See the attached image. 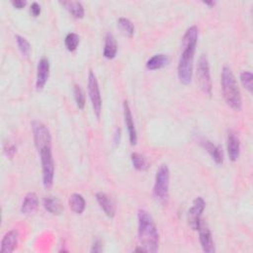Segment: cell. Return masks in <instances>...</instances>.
Here are the masks:
<instances>
[{"instance_id": "32", "label": "cell", "mask_w": 253, "mask_h": 253, "mask_svg": "<svg viewBox=\"0 0 253 253\" xmlns=\"http://www.w3.org/2000/svg\"><path fill=\"white\" fill-rule=\"evenodd\" d=\"M11 4L17 9H22L27 5V1L26 0H12Z\"/></svg>"}, {"instance_id": "22", "label": "cell", "mask_w": 253, "mask_h": 253, "mask_svg": "<svg viewBox=\"0 0 253 253\" xmlns=\"http://www.w3.org/2000/svg\"><path fill=\"white\" fill-rule=\"evenodd\" d=\"M44 207L49 213H51L53 214H60L63 210V207H62L60 201L55 197L45 198Z\"/></svg>"}, {"instance_id": "12", "label": "cell", "mask_w": 253, "mask_h": 253, "mask_svg": "<svg viewBox=\"0 0 253 253\" xmlns=\"http://www.w3.org/2000/svg\"><path fill=\"white\" fill-rule=\"evenodd\" d=\"M123 110H124V118H125V124L127 126L128 132H129V136H130V142L132 146H136L137 141V135H136V126L134 123L133 115L131 112V108L129 106L128 101H124L123 104Z\"/></svg>"}, {"instance_id": "10", "label": "cell", "mask_w": 253, "mask_h": 253, "mask_svg": "<svg viewBox=\"0 0 253 253\" xmlns=\"http://www.w3.org/2000/svg\"><path fill=\"white\" fill-rule=\"evenodd\" d=\"M197 231L199 232V239L203 250L207 253H214L215 251V247L212 237V233L208 225L203 220L201 221Z\"/></svg>"}, {"instance_id": "34", "label": "cell", "mask_w": 253, "mask_h": 253, "mask_svg": "<svg viewBox=\"0 0 253 253\" xmlns=\"http://www.w3.org/2000/svg\"><path fill=\"white\" fill-rule=\"evenodd\" d=\"M204 3H205L206 5H210V6H214V5L215 4L214 1H204Z\"/></svg>"}, {"instance_id": "4", "label": "cell", "mask_w": 253, "mask_h": 253, "mask_svg": "<svg viewBox=\"0 0 253 253\" xmlns=\"http://www.w3.org/2000/svg\"><path fill=\"white\" fill-rule=\"evenodd\" d=\"M42 171H43V184L47 189L52 188L55 178V161L52 153V146L43 147L38 150Z\"/></svg>"}, {"instance_id": "20", "label": "cell", "mask_w": 253, "mask_h": 253, "mask_svg": "<svg viewBox=\"0 0 253 253\" xmlns=\"http://www.w3.org/2000/svg\"><path fill=\"white\" fill-rule=\"evenodd\" d=\"M169 61H170V59L166 55L159 54V55H156L153 58H151L147 61L146 66L149 70H157V69H160V68L166 66L169 63Z\"/></svg>"}, {"instance_id": "11", "label": "cell", "mask_w": 253, "mask_h": 253, "mask_svg": "<svg viewBox=\"0 0 253 253\" xmlns=\"http://www.w3.org/2000/svg\"><path fill=\"white\" fill-rule=\"evenodd\" d=\"M50 78V60L47 58H42L37 66V80H36V89L41 91Z\"/></svg>"}, {"instance_id": "33", "label": "cell", "mask_w": 253, "mask_h": 253, "mask_svg": "<svg viewBox=\"0 0 253 253\" xmlns=\"http://www.w3.org/2000/svg\"><path fill=\"white\" fill-rule=\"evenodd\" d=\"M120 139H121V129L120 128H116L115 134H114V143L116 146L120 143Z\"/></svg>"}, {"instance_id": "2", "label": "cell", "mask_w": 253, "mask_h": 253, "mask_svg": "<svg viewBox=\"0 0 253 253\" xmlns=\"http://www.w3.org/2000/svg\"><path fill=\"white\" fill-rule=\"evenodd\" d=\"M138 240L146 252L155 253L158 250L159 234L153 215L146 210H138Z\"/></svg>"}, {"instance_id": "7", "label": "cell", "mask_w": 253, "mask_h": 253, "mask_svg": "<svg viewBox=\"0 0 253 253\" xmlns=\"http://www.w3.org/2000/svg\"><path fill=\"white\" fill-rule=\"evenodd\" d=\"M31 125L36 149L39 150L43 147L52 146V136L48 127L44 123L37 120H34Z\"/></svg>"}, {"instance_id": "8", "label": "cell", "mask_w": 253, "mask_h": 253, "mask_svg": "<svg viewBox=\"0 0 253 253\" xmlns=\"http://www.w3.org/2000/svg\"><path fill=\"white\" fill-rule=\"evenodd\" d=\"M88 94H89V98L91 100L94 114L99 119L101 116V111H102V98H101L97 78H96L95 75L93 74L92 70L89 71V76H88Z\"/></svg>"}, {"instance_id": "29", "label": "cell", "mask_w": 253, "mask_h": 253, "mask_svg": "<svg viewBox=\"0 0 253 253\" xmlns=\"http://www.w3.org/2000/svg\"><path fill=\"white\" fill-rule=\"evenodd\" d=\"M17 152V148L15 144H12V143H9V142H6L5 146H4V153L5 155L7 156V157L9 158H13V156H15Z\"/></svg>"}, {"instance_id": "24", "label": "cell", "mask_w": 253, "mask_h": 253, "mask_svg": "<svg viewBox=\"0 0 253 253\" xmlns=\"http://www.w3.org/2000/svg\"><path fill=\"white\" fill-rule=\"evenodd\" d=\"M118 28L124 34L126 37L132 38L135 33L134 24L127 18H119L118 19Z\"/></svg>"}, {"instance_id": "16", "label": "cell", "mask_w": 253, "mask_h": 253, "mask_svg": "<svg viewBox=\"0 0 253 253\" xmlns=\"http://www.w3.org/2000/svg\"><path fill=\"white\" fill-rule=\"evenodd\" d=\"M96 200L106 215L109 216V218H113L116 213V207L110 197L103 192H99L96 194Z\"/></svg>"}, {"instance_id": "26", "label": "cell", "mask_w": 253, "mask_h": 253, "mask_svg": "<svg viewBox=\"0 0 253 253\" xmlns=\"http://www.w3.org/2000/svg\"><path fill=\"white\" fill-rule=\"evenodd\" d=\"M15 39H16L17 46H18L20 52L22 53V55L25 57H28L31 53V45L28 42V40L25 39L24 37H22V36H20V35H17Z\"/></svg>"}, {"instance_id": "6", "label": "cell", "mask_w": 253, "mask_h": 253, "mask_svg": "<svg viewBox=\"0 0 253 253\" xmlns=\"http://www.w3.org/2000/svg\"><path fill=\"white\" fill-rule=\"evenodd\" d=\"M197 78H198V83H199L202 91L205 94L211 96L213 85H212V79H211V74H210L209 60H208V58L206 55H202L198 60Z\"/></svg>"}, {"instance_id": "27", "label": "cell", "mask_w": 253, "mask_h": 253, "mask_svg": "<svg viewBox=\"0 0 253 253\" xmlns=\"http://www.w3.org/2000/svg\"><path fill=\"white\" fill-rule=\"evenodd\" d=\"M74 93H75V99L78 107L82 110L85 107V94L83 89L81 88L80 85L76 84L74 87Z\"/></svg>"}, {"instance_id": "17", "label": "cell", "mask_w": 253, "mask_h": 253, "mask_svg": "<svg viewBox=\"0 0 253 253\" xmlns=\"http://www.w3.org/2000/svg\"><path fill=\"white\" fill-rule=\"evenodd\" d=\"M39 207V198L34 192H29L23 200L21 206V212L25 214H33Z\"/></svg>"}, {"instance_id": "30", "label": "cell", "mask_w": 253, "mask_h": 253, "mask_svg": "<svg viewBox=\"0 0 253 253\" xmlns=\"http://www.w3.org/2000/svg\"><path fill=\"white\" fill-rule=\"evenodd\" d=\"M30 12L34 17H38L41 14V6L37 2H33L30 6Z\"/></svg>"}, {"instance_id": "5", "label": "cell", "mask_w": 253, "mask_h": 253, "mask_svg": "<svg viewBox=\"0 0 253 253\" xmlns=\"http://www.w3.org/2000/svg\"><path fill=\"white\" fill-rule=\"evenodd\" d=\"M170 171L166 164H161L156 175V182L154 186V196L156 200L163 201L168 196Z\"/></svg>"}, {"instance_id": "21", "label": "cell", "mask_w": 253, "mask_h": 253, "mask_svg": "<svg viewBox=\"0 0 253 253\" xmlns=\"http://www.w3.org/2000/svg\"><path fill=\"white\" fill-rule=\"evenodd\" d=\"M68 204H69L70 210L78 214H82L86 207V203H85L83 196L78 193H75L70 196Z\"/></svg>"}, {"instance_id": "18", "label": "cell", "mask_w": 253, "mask_h": 253, "mask_svg": "<svg viewBox=\"0 0 253 253\" xmlns=\"http://www.w3.org/2000/svg\"><path fill=\"white\" fill-rule=\"evenodd\" d=\"M118 52L117 42L114 37V35L111 33H108L105 38V47H104V57L108 59H113Z\"/></svg>"}, {"instance_id": "31", "label": "cell", "mask_w": 253, "mask_h": 253, "mask_svg": "<svg viewBox=\"0 0 253 253\" xmlns=\"http://www.w3.org/2000/svg\"><path fill=\"white\" fill-rule=\"evenodd\" d=\"M103 250V245H102V241L98 238L96 239L93 244H92V247H91V252H95V253H100L102 252Z\"/></svg>"}, {"instance_id": "14", "label": "cell", "mask_w": 253, "mask_h": 253, "mask_svg": "<svg viewBox=\"0 0 253 253\" xmlns=\"http://www.w3.org/2000/svg\"><path fill=\"white\" fill-rule=\"evenodd\" d=\"M18 232L16 230L9 231L5 234L1 240V248L0 252L1 253H12L18 244Z\"/></svg>"}, {"instance_id": "19", "label": "cell", "mask_w": 253, "mask_h": 253, "mask_svg": "<svg viewBox=\"0 0 253 253\" xmlns=\"http://www.w3.org/2000/svg\"><path fill=\"white\" fill-rule=\"evenodd\" d=\"M60 4L77 19H82L84 17V7L81 2L78 1H63Z\"/></svg>"}, {"instance_id": "3", "label": "cell", "mask_w": 253, "mask_h": 253, "mask_svg": "<svg viewBox=\"0 0 253 253\" xmlns=\"http://www.w3.org/2000/svg\"><path fill=\"white\" fill-rule=\"evenodd\" d=\"M223 94L228 105L235 111H240L242 107L241 95L234 75L229 66H224L221 75Z\"/></svg>"}, {"instance_id": "1", "label": "cell", "mask_w": 253, "mask_h": 253, "mask_svg": "<svg viewBox=\"0 0 253 253\" xmlns=\"http://www.w3.org/2000/svg\"><path fill=\"white\" fill-rule=\"evenodd\" d=\"M199 31L196 26H192L185 32L181 43V56L178 63V78L180 82L187 85L192 80L193 63Z\"/></svg>"}, {"instance_id": "13", "label": "cell", "mask_w": 253, "mask_h": 253, "mask_svg": "<svg viewBox=\"0 0 253 253\" xmlns=\"http://www.w3.org/2000/svg\"><path fill=\"white\" fill-rule=\"evenodd\" d=\"M228 155L232 161H236L239 157L240 153V142L236 134L233 131H229L227 138Z\"/></svg>"}, {"instance_id": "9", "label": "cell", "mask_w": 253, "mask_h": 253, "mask_svg": "<svg viewBox=\"0 0 253 253\" xmlns=\"http://www.w3.org/2000/svg\"><path fill=\"white\" fill-rule=\"evenodd\" d=\"M206 203L202 197H198L193 201L192 207L188 211L187 214V221L189 227L193 231H197L199 228V225L202 221V214L205 210Z\"/></svg>"}, {"instance_id": "23", "label": "cell", "mask_w": 253, "mask_h": 253, "mask_svg": "<svg viewBox=\"0 0 253 253\" xmlns=\"http://www.w3.org/2000/svg\"><path fill=\"white\" fill-rule=\"evenodd\" d=\"M131 159L134 168L138 171H144L149 168V161L147 157L138 153H133L131 156Z\"/></svg>"}, {"instance_id": "25", "label": "cell", "mask_w": 253, "mask_h": 253, "mask_svg": "<svg viewBox=\"0 0 253 253\" xmlns=\"http://www.w3.org/2000/svg\"><path fill=\"white\" fill-rule=\"evenodd\" d=\"M79 42H80L79 36L76 33L67 34L66 37H65V40H64L65 47H66L67 51H69V52H75L78 49V47L79 45Z\"/></svg>"}, {"instance_id": "28", "label": "cell", "mask_w": 253, "mask_h": 253, "mask_svg": "<svg viewBox=\"0 0 253 253\" xmlns=\"http://www.w3.org/2000/svg\"><path fill=\"white\" fill-rule=\"evenodd\" d=\"M240 81L242 85L251 93L253 91V76L250 71H242L240 74Z\"/></svg>"}, {"instance_id": "15", "label": "cell", "mask_w": 253, "mask_h": 253, "mask_svg": "<svg viewBox=\"0 0 253 253\" xmlns=\"http://www.w3.org/2000/svg\"><path fill=\"white\" fill-rule=\"evenodd\" d=\"M201 146L208 152V154L212 156L214 161L218 164L223 163L224 161V154L222 149L219 146H215L214 142L209 139H201Z\"/></svg>"}]
</instances>
